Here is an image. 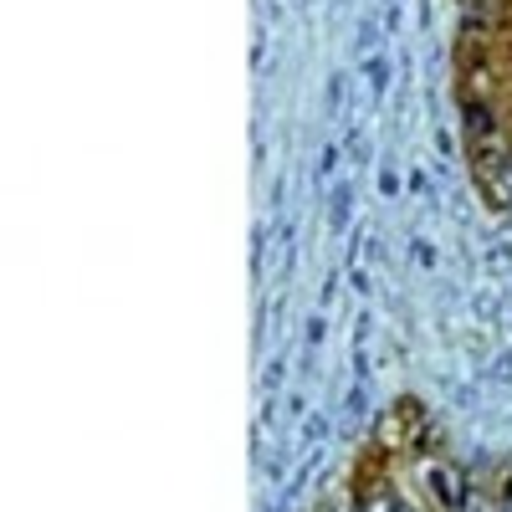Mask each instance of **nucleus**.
<instances>
[{"label":"nucleus","mask_w":512,"mask_h":512,"mask_svg":"<svg viewBox=\"0 0 512 512\" xmlns=\"http://www.w3.org/2000/svg\"><path fill=\"white\" fill-rule=\"evenodd\" d=\"M323 436H328V420H323V415H308V420H303V441H308V446H318Z\"/></svg>","instance_id":"2"},{"label":"nucleus","mask_w":512,"mask_h":512,"mask_svg":"<svg viewBox=\"0 0 512 512\" xmlns=\"http://www.w3.org/2000/svg\"><path fill=\"white\" fill-rule=\"evenodd\" d=\"M333 169H338V144H323V154H318V175L328 180Z\"/></svg>","instance_id":"4"},{"label":"nucleus","mask_w":512,"mask_h":512,"mask_svg":"<svg viewBox=\"0 0 512 512\" xmlns=\"http://www.w3.org/2000/svg\"><path fill=\"white\" fill-rule=\"evenodd\" d=\"M333 221H338V226L349 221V190H344V185H338V195H333Z\"/></svg>","instance_id":"6"},{"label":"nucleus","mask_w":512,"mask_h":512,"mask_svg":"<svg viewBox=\"0 0 512 512\" xmlns=\"http://www.w3.org/2000/svg\"><path fill=\"white\" fill-rule=\"evenodd\" d=\"M364 512H400V502H395L390 492H384V487H379V492H369V502H364Z\"/></svg>","instance_id":"3"},{"label":"nucleus","mask_w":512,"mask_h":512,"mask_svg":"<svg viewBox=\"0 0 512 512\" xmlns=\"http://www.w3.org/2000/svg\"><path fill=\"white\" fill-rule=\"evenodd\" d=\"M364 77L374 82V93H384V82H390V62H384L379 52H369V62H364Z\"/></svg>","instance_id":"1"},{"label":"nucleus","mask_w":512,"mask_h":512,"mask_svg":"<svg viewBox=\"0 0 512 512\" xmlns=\"http://www.w3.org/2000/svg\"><path fill=\"white\" fill-rule=\"evenodd\" d=\"M374 36H379V26H374V16H364V26H359V47H374Z\"/></svg>","instance_id":"7"},{"label":"nucleus","mask_w":512,"mask_h":512,"mask_svg":"<svg viewBox=\"0 0 512 512\" xmlns=\"http://www.w3.org/2000/svg\"><path fill=\"white\" fill-rule=\"evenodd\" d=\"M318 344H323V318L308 323V349H318Z\"/></svg>","instance_id":"8"},{"label":"nucleus","mask_w":512,"mask_h":512,"mask_svg":"<svg viewBox=\"0 0 512 512\" xmlns=\"http://www.w3.org/2000/svg\"><path fill=\"white\" fill-rule=\"evenodd\" d=\"M477 313H482V318H497V313H502L497 292H477Z\"/></svg>","instance_id":"5"}]
</instances>
